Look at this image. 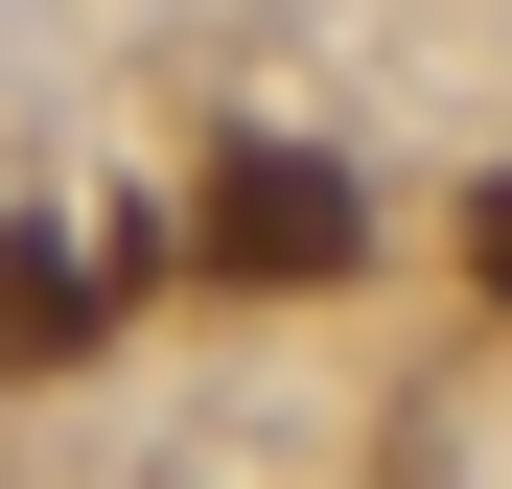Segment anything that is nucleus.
Instances as JSON below:
<instances>
[{"label":"nucleus","mask_w":512,"mask_h":489,"mask_svg":"<svg viewBox=\"0 0 512 489\" xmlns=\"http://www.w3.org/2000/svg\"><path fill=\"white\" fill-rule=\"evenodd\" d=\"M466 257H489V303H512V163H489V187H466Z\"/></svg>","instance_id":"obj_3"},{"label":"nucleus","mask_w":512,"mask_h":489,"mask_svg":"<svg viewBox=\"0 0 512 489\" xmlns=\"http://www.w3.org/2000/svg\"><path fill=\"white\" fill-rule=\"evenodd\" d=\"M187 233H210V280H280V303H326V280L373 257V210H350V163H303V140H233Z\"/></svg>","instance_id":"obj_1"},{"label":"nucleus","mask_w":512,"mask_h":489,"mask_svg":"<svg viewBox=\"0 0 512 489\" xmlns=\"http://www.w3.org/2000/svg\"><path fill=\"white\" fill-rule=\"evenodd\" d=\"M117 326V257H70V233H0V373H70Z\"/></svg>","instance_id":"obj_2"}]
</instances>
